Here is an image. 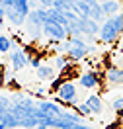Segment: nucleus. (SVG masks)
Listing matches in <instances>:
<instances>
[{"label": "nucleus", "mask_w": 123, "mask_h": 129, "mask_svg": "<svg viewBox=\"0 0 123 129\" xmlns=\"http://www.w3.org/2000/svg\"><path fill=\"white\" fill-rule=\"evenodd\" d=\"M10 112L16 115L20 127H27V129H33L39 121L47 119L43 115V112L39 110V104H35L31 98H27V96H18L12 102Z\"/></svg>", "instance_id": "1"}, {"label": "nucleus", "mask_w": 123, "mask_h": 129, "mask_svg": "<svg viewBox=\"0 0 123 129\" xmlns=\"http://www.w3.org/2000/svg\"><path fill=\"white\" fill-rule=\"evenodd\" d=\"M59 51H63L65 55H68L70 61H82L88 53L94 51V47L88 45L86 37H82V35H74V37H68L66 41H63V45L59 47Z\"/></svg>", "instance_id": "2"}, {"label": "nucleus", "mask_w": 123, "mask_h": 129, "mask_svg": "<svg viewBox=\"0 0 123 129\" xmlns=\"http://www.w3.org/2000/svg\"><path fill=\"white\" fill-rule=\"evenodd\" d=\"M55 98H57V102L68 106V108L78 106V88H76V84H74L72 80L63 82V84L55 90Z\"/></svg>", "instance_id": "3"}, {"label": "nucleus", "mask_w": 123, "mask_h": 129, "mask_svg": "<svg viewBox=\"0 0 123 129\" xmlns=\"http://www.w3.org/2000/svg\"><path fill=\"white\" fill-rule=\"evenodd\" d=\"M43 35L49 41H55V43H63V41H66L70 37L65 25L57 24V22H53V20L45 22V25H43Z\"/></svg>", "instance_id": "4"}, {"label": "nucleus", "mask_w": 123, "mask_h": 129, "mask_svg": "<svg viewBox=\"0 0 123 129\" xmlns=\"http://www.w3.org/2000/svg\"><path fill=\"white\" fill-rule=\"evenodd\" d=\"M119 35H121V33L117 31V27H115L113 20H111V18H107L106 22L102 24V27H100L98 39L102 41V43H106V45H111V43H115V41L119 39Z\"/></svg>", "instance_id": "5"}, {"label": "nucleus", "mask_w": 123, "mask_h": 129, "mask_svg": "<svg viewBox=\"0 0 123 129\" xmlns=\"http://www.w3.org/2000/svg\"><path fill=\"white\" fill-rule=\"evenodd\" d=\"M37 104H39V110L43 112V115H45V117L51 121V127H53V123H55V121H59L63 115H65V110H63L61 106H57L55 102L41 100V102H37Z\"/></svg>", "instance_id": "6"}, {"label": "nucleus", "mask_w": 123, "mask_h": 129, "mask_svg": "<svg viewBox=\"0 0 123 129\" xmlns=\"http://www.w3.org/2000/svg\"><path fill=\"white\" fill-rule=\"evenodd\" d=\"M10 64L14 71H22L29 64V53L27 49H22V47H14L10 51Z\"/></svg>", "instance_id": "7"}, {"label": "nucleus", "mask_w": 123, "mask_h": 129, "mask_svg": "<svg viewBox=\"0 0 123 129\" xmlns=\"http://www.w3.org/2000/svg\"><path fill=\"white\" fill-rule=\"evenodd\" d=\"M78 24H80L82 37H86V41H94V37L100 35V27H102V25H100L96 20H92V18H80Z\"/></svg>", "instance_id": "8"}, {"label": "nucleus", "mask_w": 123, "mask_h": 129, "mask_svg": "<svg viewBox=\"0 0 123 129\" xmlns=\"http://www.w3.org/2000/svg\"><path fill=\"white\" fill-rule=\"evenodd\" d=\"M78 82H80L82 88H86V90H94V88H98L100 84H102L100 74L96 73V71H86V73H82L80 76H78Z\"/></svg>", "instance_id": "9"}, {"label": "nucleus", "mask_w": 123, "mask_h": 129, "mask_svg": "<svg viewBox=\"0 0 123 129\" xmlns=\"http://www.w3.org/2000/svg\"><path fill=\"white\" fill-rule=\"evenodd\" d=\"M106 80L113 86H119L123 84V69L117 67V64H109L106 67Z\"/></svg>", "instance_id": "10"}, {"label": "nucleus", "mask_w": 123, "mask_h": 129, "mask_svg": "<svg viewBox=\"0 0 123 129\" xmlns=\"http://www.w3.org/2000/svg\"><path fill=\"white\" fill-rule=\"evenodd\" d=\"M4 10V14H6V20H8L12 25H16V27H20V25H24L25 24V18L18 12L14 6H8V8H2Z\"/></svg>", "instance_id": "11"}, {"label": "nucleus", "mask_w": 123, "mask_h": 129, "mask_svg": "<svg viewBox=\"0 0 123 129\" xmlns=\"http://www.w3.org/2000/svg\"><path fill=\"white\" fill-rule=\"evenodd\" d=\"M88 2H90V18L96 20L98 24H104L107 20V16H106V12H104V8H102V4L94 2V0H88Z\"/></svg>", "instance_id": "12"}, {"label": "nucleus", "mask_w": 123, "mask_h": 129, "mask_svg": "<svg viewBox=\"0 0 123 129\" xmlns=\"http://www.w3.org/2000/svg\"><path fill=\"white\" fill-rule=\"evenodd\" d=\"M102 8H104V12H106V16H107V18H111V16L121 14L123 4L119 2V0H107V2H102Z\"/></svg>", "instance_id": "13"}, {"label": "nucleus", "mask_w": 123, "mask_h": 129, "mask_svg": "<svg viewBox=\"0 0 123 129\" xmlns=\"http://www.w3.org/2000/svg\"><path fill=\"white\" fill-rule=\"evenodd\" d=\"M86 104L90 106V110L94 115H102L104 112V100L98 96V94H90V96L86 98Z\"/></svg>", "instance_id": "14"}, {"label": "nucleus", "mask_w": 123, "mask_h": 129, "mask_svg": "<svg viewBox=\"0 0 123 129\" xmlns=\"http://www.w3.org/2000/svg\"><path fill=\"white\" fill-rule=\"evenodd\" d=\"M37 76H39L41 80H53L57 76L55 64H41L39 69H37Z\"/></svg>", "instance_id": "15"}, {"label": "nucleus", "mask_w": 123, "mask_h": 129, "mask_svg": "<svg viewBox=\"0 0 123 129\" xmlns=\"http://www.w3.org/2000/svg\"><path fill=\"white\" fill-rule=\"evenodd\" d=\"M14 8L22 14V16L27 20V16H29V12H31V2L29 0H16V4H14Z\"/></svg>", "instance_id": "16"}, {"label": "nucleus", "mask_w": 123, "mask_h": 129, "mask_svg": "<svg viewBox=\"0 0 123 129\" xmlns=\"http://www.w3.org/2000/svg\"><path fill=\"white\" fill-rule=\"evenodd\" d=\"M53 64H55L57 71H65V69L70 67V59H68V55H57L55 61H53Z\"/></svg>", "instance_id": "17"}, {"label": "nucleus", "mask_w": 123, "mask_h": 129, "mask_svg": "<svg viewBox=\"0 0 123 129\" xmlns=\"http://www.w3.org/2000/svg\"><path fill=\"white\" fill-rule=\"evenodd\" d=\"M12 39H10L8 35H0V53H4V55H6V53H10V51H12Z\"/></svg>", "instance_id": "18"}, {"label": "nucleus", "mask_w": 123, "mask_h": 129, "mask_svg": "<svg viewBox=\"0 0 123 129\" xmlns=\"http://www.w3.org/2000/svg\"><path fill=\"white\" fill-rule=\"evenodd\" d=\"M74 112L78 113V115H82V117H88V115H94V113H92V110H90V106L86 104V102H82V104L74 106Z\"/></svg>", "instance_id": "19"}, {"label": "nucleus", "mask_w": 123, "mask_h": 129, "mask_svg": "<svg viewBox=\"0 0 123 129\" xmlns=\"http://www.w3.org/2000/svg\"><path fill=\"white\" fill-rule=\"evenodd\" d=\"M111 108H113L115 112H119V110H123V96H117L113 100V102H111Z\"/></svg>", "instance_id": "20"}, {"label": "nucleus", "mask_w": 123, "mask_h": 129, "mask_svg": "<svg viewBox=\"0 0 123 129\" xmlns=\"http://www.w3.org/2000/svg\"><path fill=\"white\" fill-rule=\"evenodd\" d=\"M29 64H31L33 69L37 71V69L41 67V57H39V55H35V57H29Z\"/></svg>", "instance_id": "21"}, {"label": "nucleus", "mask_w": 123, "mask_h": 129, "mask_svg": "<svg viewBox=\"0 0 123 129\" xmlns=\"http://www.w3.org/2000/svg\"><path fill=\"white\" fill-rule=\"evenodd\" d=\"M68 129H94L92 125H86V123H74V125H70Z\"/></svg>", "instance_id": "22"}, {"label": "nucleus", "mask_w": 123, "mask_h": 129, "mask_svg": "<svg viewBox=\"0 0 123 129\" xmlns=\"http://www.w3.org/2000/svg\"><path fill=\"white\" fill-rule=\"evenodd\" d=\"M41 8H53V4H55V0H39Z\"/></svg>", "instance_id": "23"}, {"label": "nucleus", "mask_w": 123, "mask_h": 129, "mask_svg": "<svg viewBox=\"0 0 123 129\" xmlns=\"http://www.w3.org/2000/svg\"><path fill=\"white\" fill-rule=\"evenodd\" d=\"M4 20H6V14H4V10L0 8V27L4 25Z\"/></svg>", "instance_id": "24"}, {"label": "nucleus", "mask_w": 123, "mask_h": 129, "mask_svg": "<svg viewBox=\"0 0 123 129\" xmlns=\"http://www.w3.org/2000/svg\"><path fill=\"white\" fill-rule=\"evenodd\" d=\"M2 76H4V64L0 63V80H2Z\"/></svg>", "instance_id": "25"}, {"label": "nucleus", "mask_w": 123, "mask_h": 129, "mask_svg": "<svg viewBox=\"0 0 123 129\" xmlns=\"http://www.w3.org/2000/svg\"><path fill=\"white\" fill-rule=\"evenodd\" d=\"M115 115H117L119 119H123V110H119V112H115Z\"/></svg>", "instance_id": "26"}, {"label": "nucleus", "mask_w": 123, "mask_h": 129, "mask_svg": "<svg viewBox=\"0 0 123 129\" xmlns=\"http://www.w3.org/2000/svg\"><path fill=\"white\" fill-rule=\"evenodd\" d=\"M0 129H8V127H6V125H4V123H2V121H0Z\"/></svg>", "instance_id": "27"}, {"label": "nucleus", "mask_w": 123, "mask_h": 129, "mask_svg": "<svg viewBox=\"0 0 123 129\" xmlns=\"http://www.w3.org/2000/svg\"><path fill=\"white\" fill-rule=\"evenodd\" d=\"M2 6H4V0H0V8H2Z\"/></svg>", "instance_id": "28"}, {"label": "nucleus", "mask_w": 123, "mask_h": 129, "mask_svg": "<svg viewBox=\"0 0 123 129\" xmlns=\"http://www.w3.org/2000/svg\"><path fill=\"white\" fill-rule=\"evenodd\" d=\"M121 129H123V119H121Z\"/></svg>", "instance_id": "29"}, {"label": "nucleus", "mask_w": 123, "mask_h": 129, "mask_svg": "<svg viewBox=\"0 0 123 129\" xmlns=\"http://www.w3.org/2000/svg\"><path fill=\"white\" fill-rule=\"evenodd\" d=\"M121 14H123V8H121Z\"/></svg>", "instance_id": "30"}]
</instances>
